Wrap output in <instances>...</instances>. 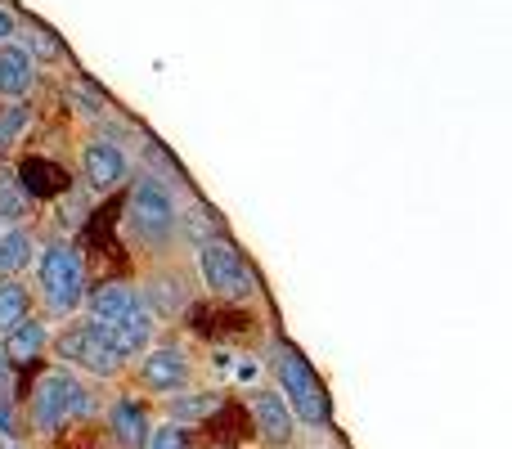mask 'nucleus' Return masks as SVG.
Masks as SVG:
<instances>
[{
	"instance_id": "20",
	"label": "nucleus",
	"mask_w": 512,
	"mask_h": 449,
	"mask_svg": "<svg viewBox=\"0 0 512 449\" xmlns=\"http://www.w3.org/2000/svg\"><path fill=\"white\" fill-rule=\"evenodd\" d=\"M23 50L32 54V59H36V54H45V59H59V54H63V45L54 41V32H45V27H32V36H27V45H23Z\"/></svg>"
},
{
	"instance_id": "19",
	"label": "nucleus",
	"mask_w": 512,
	"mask_h": 449,
	"mask_svg": "<svg viewBox=\"0 0 512 449\" xmlns=\"http://www.w3.org/2000/svg\"><path fill=\"white\" fill-rule=\"evenodd\" d=\"M27 207H32V198H27L23 189H18V180L9 176V171H0V216L18 225V221L27 216Z\"/></svg>"
},
{
	"instance_id": "15",
	"label": "nucleus",
	"mask_w": 512,
	"mask_h": 449,
	"mask_svg": "<svg viewBox=\"0 0 512 449\" xmlns=\"http://www.w3.org/2000/svg\"><path fill=\"white\" fill-rule=\"evenodd\" d=\"M32 256H36L32 229H23V225L5 229V234H0V279H18V270H27Z\"/></svg>"
},
{
	"instance_id": "22",
	"label": "nucleus",
	"mask_w": 512,
	"mask_h": 449,
	"mask_svg": "<svg viewBox=\"0 0 512 449\" xmlns=\"http://www.w3.org/2000/svg\"><path fill=\"white\" fill-rule=\"evenodd\" d=\"M14 32H18V27H14V14H9V9H0V45L14 41Z\"/></svg>"
},
{
	"instance_id": "16",
	"label": "nucleus",
	"mask_w": 512,
	"mask_h": 449,
	"mask_svg": "<svg viewBox=\"0 0 512 449\" xmlns=\"http://www.w3.org/2000/svg\"><path fill=\"white\" fill-rule=\"evenodd\" d=\"M27 315H32V292L18 279H0V337L14 333Z\"/></svg>"
},
{
	"instance_id": "2",
	"label": "nucleus",
	"mask_w": 512,
	"mask_h": 449,
	"mask_svg": "<svg viewBox=\"0 0 512 449\" xmlns=\"http://www.w3.org/2000/svg\"><path fill=\"white\" fill-rule=\"evenodd\" d=\"M36 288L50 315H77L90 297L86 261L77 256L72 243H45V252L36 256Z\"/></svg>"
},
{
	"instance_id": "21",
	"label": "nucleus",
	"mask_w": 512,
	"mask_h": 449,
	"mask_svg": "<svg viewBox=\"0 0 512 449\" xmlns=\"http://www.w3.org/2000/svg\"><path fill=\"white\" fill-rule=\"evenodd\" d=\"M144 449H189V436L180 432L176 423L171 427H153V436H149V445Z\"/></svg>"
},
{
	"instance_id": "18",
	"label": "nucleus",
	"mask_w": 512,
	"mask_h": 449,
	"mask_svg": "<svg viewBox=\"0 0 512 449\" xmlns=\"http://www.w3.org/2000/svg\"><path fill=\"white\" fill-rule=\"evenodd\" d=\"M27 126H32V108H27V104H5V108H0V158H5V153L23 140Z\"/></svg>"
},
{
	"instance_id": "14",
	"label": "nucleus",
	"mask_w": 512,
	"mask_h": 449,
	"mask_svg": "<svg viewBox=\"0 0 512 449\" xmlns=\"http://www.w3.org/2000/svg\"><path fill=\"white\" fill-rule=\"evenodd\" d=\"M32 86H36V59L18 41L0 45V99L23 104V95H32Z\"/></svg>"
},
{
	"instance_id": "11",
	"label": "nucleus",
	"mask_w": 512,
	"mask_h": 449,
	"mask_svg": "<svg viewBox=\"0 0 512 449\" xmlns=\"http://www.w3.org/2000/svg\"><path fill=\"white\" fill-rule=\"evenodd\" d=\"M45 346H50V324L27 315L14 333L0 337V360H5V369H32V364L45 355Z\"/></svg>"
},
{
	"instance_id": "13",
	"label": "nucleus",
	"mask_w": 512,
	"mask_h": 449,
	"mask_svg": "<svg viewBox=\"0 0 512 449\" xmlns=\"http://www.w3.org/2000/svg\"><path fill=\"white\" fill-rule=\"evenodd\" d=\"M86 310H90L86 319H95V324H117V319L140 310V288L126 279H108L86 297Z\"/></svg>"
},
{
	"instance_id": "12",
	"label": "nucleus",
	"mask_w": 512,
	"mask_h": 449,
	"mask_svg": "<svg viewBox=\"0 0 512 449\" xmlns=\"http://www.w3.org/2000/svg\"><path fill=\"white\" fill-rule=\"evenodd\" d=\"M140 306L149 310L153 319H176V315H185V310H189V288H185V279H180L176 270H153L149 283H144V292H140Z\"/></svg>"
},
{
	"instance_id": "17",
	"label": "nucleus",
	"mask_w": 512,
	"mask_h": 449,
	"mask_svg": "<svg viewBox=\"0 0 512 449\" xmlns=\"http://www.w3.org/2000/svg\"><path fill=\"white\" fill-rule=\"evenodd\" d=\"M167 409H171V418L176 423H203V418H212L216 409H221V396H212V391H176V396L167 400Z\"/></svg>"
},
{
	"instance_id": "9",
	"label": "nucleus",
	"mask_w": 512,
	"mask_h": 449,
	"mask_svg": "<svg viewBox=\"0 0 512 449\" xmlns=\"http://www.w3.org/2000/svg\"><path fill=\"white\" fill-rule=\"evenodd\" d=\"M248 409H252L256 436H261L265 445H274V449L292 445V436H297V423H292V414H288V405H283L279 391H270V387L248 391Z\"/></svg>"
},
{
	"instance_id": "1",
	"label": "nucleus",
	"mask_w": 512,
	"mask_h": 449,
	"mask_svg": "<svg viewBox=\"0 0 512 449\" xmlns=\"http://www.w3.org/2000/svg\"><path fill=\"white\" fill-rule=\"evenodd\" d=\"M95 414V391L77 378L72 369L54 364V369L36 373L32 396H27V427L36 436H59L68 423Z\"/></svg>"
},
{
	"instance_id": "25",
	"label": "nucleus",
	"mask_w": 512,
	"mask_h": 449,
	"mask_svg": "<svg viewBox=\"0 0 512 449\" xmlns=\"http://www.w3.org/2000/svg\"><path fill=\"white\" fill-rule=\"evenodd\" d=\"M0 234H5V229H0Z\"/></svg>"
},
{
	"instance_id": "5",
	"label": "nucleus",
	"mask_w": 512,
	"mask_h": 449,
	"mask_svg": "<svg viewBox=\"0 0 512 449\" xmlns=\"http://www.w3.org/2000/svg\"><path fill=\"white\" fill-rule=\"evenodd\" d=\"M50 346H54V360H59L63 369H81L86 378L108 382V378H122L126 373V360L104 342L99 324H90V319H72V324H63L59 333L50 337Z\"/></svg>"
},
{
	"instance_id": "23",
	"label": "nucleus",
	"mask_w": 512,
	"mask_h": 449,
	"mask_svg": "<svg viewBox=\"0 0 512 449\" xmlns=\"http://www.w3.org/2000/svg\"><path fill=\"white\" fill-rule=\"evenodd\" d=\"M5 378H9V369H5V360H0V387H5Z\"/></svg>"
},
{
	"instance_id": "24",
	"label": "nucleus",
	"mask_w": 512,
	"mask_h": 449,
	"mask_svg": "<svg viewBox=\"0 0 512 449\" xmlns=\"http://www.w3.org/2000/svg\"><path fill=\"white\" fill-rule=\"evenodd\" d=\"M0 449H23V445H18V441H0Z\"/></svg>"
},
{
	"instance_id": "3",
	"label": "nucleus",
	"mask_w": 512,
	"mask_h": 449,
	"mask_svg": "<svg viewBox=\"0 0 512 449\" xmlns=\"http://www.w3.org/2000/svg\"><path fill=\"white\" fill-rule=\"evenodd\" d=\"M176 229H180V207L171 198V189L158 176H140L131 185V198H126V234L140 247L162 252V247H171Z\"/></svg>"
},
{
	"instance_id": "10",
	"label": "nucleus",
	"mask_w": 512,
	"mask_h": 449,
	"mask_svg": "<svg viewBox=\"0 0 512 449\" xmlns=\"http://www.w3.org/2000/svg\"><path fill=\"white\" fill-rule=\"evenodd\" d=\"M108 436H113L117 449H144L153 436V418L149 405L140 396H117L108 405Z\"/></svg>"
},
{
	"instance_id": "7",
	"label": "nucleus",
	"mask_w": 512,
	"mask_h": 449,
	"mask_svg": "<svg viewBox=\"0 0 512 449\" xmlns=\"http://www.w3.org/2000/svg\"><path fill=\"white\" fill-rule=\"evenodd\" d=\"M189 378H194V360H189L185 346H149L144 355H135V382H140L144 391H153V396H176V391L189 387Z\"/></svg>"
},
{
	"instance_id": "6",
	"label": "nucleus",
	"mask_w": 512,
	"mask_h": 449,
	"mask_svg": "<svg viewBox=\"0 0 512 449\" xmlns=\"http://www.w3.org/2000/svg\"><path fill=\"white\" fill-rule=\"evenodd\" d=\"M198 274H203L207 292H212V297H221V301H248L256 292L252 265L243 261V252L225 234L198 243Z\"/></svg>"
},
{
	"instance_id": "8",
	"label": "nucleus",
	"mask_w": 512,
	"mask_h": 449,
	"mask_svg": "<svg viewBox=\"0 0 512 449\" xmlns=\"http://www.w3.org/2000/svg\"><path fill=\"white\" fill-rule=\"evenodd\" d=\"M81 176H86V185L95 194H113V189H122L131 180V158L113 140H86V149H81Z\"/></svg>"
},
{
	"instance_id": "4",
	"label": "nucleus",
	"mask_w": 512,
	"mask_h": 449,
	"mask_svg": "<svg viewBox=\"0 0 512 449\" xmlns=\"http://www.w3.org/2000/svg\"><path fill=\"white\" fill-rule=\"evenodd\" d=\"M274 378H279V396L288 405L292 423L306 427H328L333 423V400H328L319 373L310 369V360L297 351V346H283L279 360H274Z\"/></svg>"
}]
</instances>
